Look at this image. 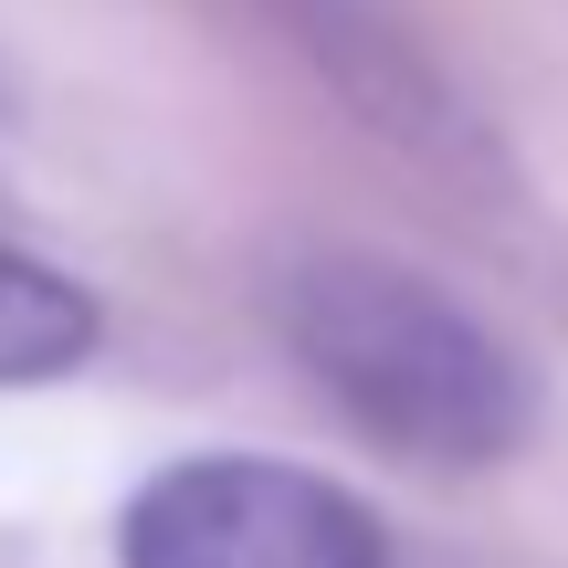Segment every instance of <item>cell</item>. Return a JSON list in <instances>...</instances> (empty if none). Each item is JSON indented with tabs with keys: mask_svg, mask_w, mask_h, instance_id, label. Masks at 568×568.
I'll list each match as a JSON object with an SVG mask.
<instances>
[{
	"mask_svg": "<svg viewBox=\"0 0 568 568\" xmlns=\"http://www.w3.org/2000/svg\"><path fill=\"white\" fill-rule=\"evenodd\" d=\"M284 337H295L305 379L368 443L410 453V464H495L527 432L516 358L453 295H432L400 264H358V253L295 264V284H284Z\"/></svg>",
	"mask_w": 568,
	"mask_h": 568,
	"instance_id": "6da1fadb",
	"label": "cell"
},
{
	"mask_svg": "<svg viewBox=\"0 0 568 568\" xmlns=\"http://www.w3.org/2000/svg\"><path fill=\"white\" fill-rule=\"evenodd\" d=\"M126 568H389L379 516L274 453H201L138 485L116 527Z\"/></svg>",
	"mask_w": 568,
	"mask_h": 568,
	"instance_id": "7a4b0ae2",
	"label": "cell"
},
{
	"mask_svg": "<svg viewBox=\"0 0 568 568\" xmlns=\"http://www.w3.org/2000/svg\"><path fill=\"white\" fill-rule=\"evenodd\" d=\"M84 347H95V295L32 253H0V389L63 379V368H84Z\"/></svg>",
	"mask_w": 568,
	"mask_h": 568,
	"instance_id": "3957f363",
	"label": "cell"
}]
</instances>
